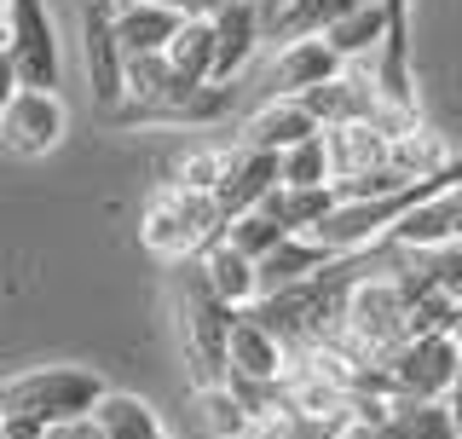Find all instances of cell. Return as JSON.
<instances>
[{
  "mask_svg": "<svg viewBox=\"0 0 462 439\" xmlns=\"http://www.w3.org/2000/svg\"><path fill=\"white\" fill-rule=\"evenodd\" d=\"M173 306H180V341H185V370H191V388H226V341H231V313L226 301H214V289L202 284L197 260L173 266Z\"/></svg>",
  "mask_w": 462,
  "mask_h": 439,
  "instance_id": "6da1fadb",
  "label": "cell"
},
{
  "mask_svg": "<svg viewBox=\"0 0 462 439\" xmlns=\"http://www.w3.org/2000/svg\"><path fill=\"white\" fill-rule=\"evenodd\" d=\"M105 393H110L105 376L81 370V364H47V370H29V376L0 382V422L23 416V422H41V428H58V422L93 416Z\"/></svg>",
  "mask_w": 462,
  "mask_h": 439,
  "instance_id": "7a4b0ae2",
  "label": "cell"
},
{
  "mask_svg": "<svg viewBox=\"0 0 462 439\" xmlns=\"http://www.w3.org/2000/svg\"><path fill=\"white\" fill-rule=\"evenodd\" d=\"M139 238H144V248H151L156 260L185 266V260H197L208 243L226 238V220H220V209H214V197L180 191V185H162V191L144 202Z\"/></svg>",
  "mask_w": 462,
  "mask_h": 439,
  "instance_id": "3957f363",
  "label": "cell"
},
{
  "mask_svg": "<svg viewBox=\"0 0 462 439\" xmlns=\"http://www.w3.org/2000/svg\"><path fill=\"white\" fill-rule=\"evenodd\" d=\"M399 266L387 272H370L353 284V295H346V318H341V353L358 359V364H382L393 347H404L411 335H404V289H399Z\"/></svg>",
  "mask_w": 462,
  "mask_h": 439,
  "instance_id": "277c9868",
  "label": "cell"
},
{
  "mask_svg": "<svg viewBox=\"0 0 462 439\" xmlns=\"http://www.w3.org/2000/svg\"><path fill=\"white\" fill-rule=\"evenodd\" d=\"M457 364H462V341L445 335H411L404 347L382 359L387 376V399L393 405H445L457 388Z\"/></svg>",
  "mask_w": 462,
  "mask_h": 439,
  "instance_id": "5b68a950",
  "label": "cell"
},
{
  "mask_svg": "<svg viewBox=\"0 0 462 439\" xmlns=\"http://www.w3.org/2000/svg\"><path fill=\"white\" fill-rule=\"evenodd\" d=\"M6 64L29 93H52L58 87L64 52H58V29H52L47 0H6Z\"/></svg>",
  "mask_w": 462,
  "mask_h": 439,
  "instance_id": "8992f818",
  "label": "cell"
},
{
  "mask_svg": "<svg viewBox=\"0 0 462 439\" xmlns=\"http://www.w3.org/2000/svg\"><path fill=\"white\" fill-rule=\"evenodd\" d=\"M81 47H87V87H93L98 116L122 105V41H116V0H87L81 6Z\"/></svg>",
  "mask_w": 462,
  "mask_h": 439,
  "instance_id": "52a82bcc",
  "label": "cell"
},
{
  "mask_svg": "<svg viewBox=\"0 0 462 439\" xmlns=\"http://www.w3.org/2000/svg\"><path fill=\"white\" fill-rule=\"evenodd\" d=\"M64 122L69 116H64V98L58 93H29V87H18L6 116H0V145L12 156H47L64 139Z\"/></svg>",
  "mask_w": 462,
  "mask_h": 439,
  "instance_id": "ba28073f",
  "label": "cell"
},
{
  "mask_svg": "<svg viewBox=\"0 0 462 439\" xmlns=\"http://www.w3.org/2000/svg\"><path fill=\"white\" fill-rule=\"evenodd\" d=\"M208 23H214V76H208V87H231L249 70V58L260 52V41H266V18H260L254 0H226Z\"/></svg>",
  "mask_w": 462,
  "mask_h": 439,
  "instance_id": "9c48e42d",
  "label": "cell"
},
{
  "mask_svg": "<svg viewBox=\"0 0 462 439\" xmlns=\"http://www.w3.org/2000/svg\"><path fill=\"white\" fill-rule=\"evenodd\" d=\"M457 238H462V185H457V191L428 197V202H416V209L387 231V248L433 255V248H457Z\"/></svg>",
  "mask_w": 462,
  "mask_h": 439,
  "instance_id": "30bf717a",
  "label": "cell"
},
{
  "mask_svg": "<svg viewBox=\"0 0 462 439\" xmlns=\"http://www.w3.org/2000/svg\"><path fill=\"white\" fill-rule=\"evenodd\" d=\"M341 70H346V64L329 52L324 35L289 41V47H278V58H272V98H307V93H318L324 81H336Z\"/></svg>",
  "mask_w": 462,
  "mask_h": 439,
  "instance_id": "8fae6325",
  "label": "cell"
},
{
  "mask_svg": "<svg viewBox=\"0 0 462 439\" xmlns=\"http://www.w3.org/2000/svg\"><path fill=\"white\" fill-rule=\"evenodd\" d=\"M307 139H318V122L307 116L300 98H272V105H260L249 122L237 127V151L283 156V151H295V145H307Z\"/></svg>",
  "mask_w": 462,
  "mask_h": 439,
  "instance_id": "7c38bea8",
  "label": "cell"
},
{
  "mask_svg": "<svg viewBox=\"0 0 462 439\" xmlns=\"http://www.w3.org/2000/svg\"><path fill=\"white\" fill-rule=\"evenodd\" d=\"M307 105V116L318 122V134L324 127H353V122H370L375 110H382V93H375V81L365 76V70H341L336 81H324L318 93L300 98Z\"/></svg>",
  "mask_w": 462,
  "mask_h": 439,
  "instance_id": "4fadbf2b",
  "label": "cell"
},
{
  "mask_svg": "<svg viewBox=\"0 0 462 439\" xmlns=\"http://www.w3.org/2000/svg\"><path fill=\"white\" fill-rule=\"evenodd\" d=\"M272 191H278V156L272 151H231L226 180H220V191H214V209H220V220L231 226L237 214L260 209Z\"/></svg>",
  "mask_w": 462,
  "mask_h": 439,
  "instance_id": "5bb4252c",
  "label": "cell"
},
{
  "mask_svg": "<svg viewBox=\"0 0 462 439\" xmlns=\"http://www.w3.org/2000/svg\"><path fill=\"white\" fill-rule=\"evenodd\" d=\"M180 12L151 6V0H116V41H122V58H162L180 35Z\"/></svg>",
  "mask_w": 462,
  "mask_h": 439,
  "instance_id": "9a60e30c",
  "label": "cell"
},
{
  "mask_svg": "<svg viewBox=\"0 0 462 439\" xmlns=\"http://www.w3.org/2000/svg\"><path fill=\"white\" fill-rule=\"evenodd\" d=\"M329 260H336V255H329L324 243H312V238H283V243L254 266V301H272V295H283V289H300L312 272H324Z\"/></svg>",
  "mask_w": 462,
  "mask_h": 439,
  "instance_id": "2e32d148",
  "label": "cell"
},
{
  "mask_svg": "<svg viewBox=\"0 0 462 439\" xmlns=\"http://www.w3.org/2000/svg\"><path fill=\"white\" fill-rule=\"evenodd\" d=\"M289 353L278 347V335H266L249 313H237L226 341V376H243V382H283Z\"/></svg>",
  "mask_w": 462,
  "mask_h": 439,
  "instance_id": "e0dca14e",
  "label": "cell"
},
{
  "mask_svg": "<svg viewBox=\"0 0 462 439\" xmlns=\"http://www.w3.org/2000/svg\"><path fill=\"white\" fill-rule=\"evenodd\" d=\"M382 35H387V6L382 0H365V6H353L346 18H336L324 29V41H329V52L341 58L346 70H375V52H382Z\"/></svg>",
  "mask_w": 462,
  "mask_h": 439,
  "instance_id": "ac0fdd59",
  "label": "cell"
},
{
  "mask_svg": "<svg viewBox=\"0 0 462 439\" xmlns=\"http://www.w3.org/2000/svg\"><path fill=\"white\" fill-rule=\"evenodd\" d=\"M387 145L370 122H353V127H324V151H329V185H346V180H365V173L387 168Z\"/></svg>",
  "mask_w": 462,
  "mask_h": 439,
  "instance_id": "d6986e66",
  "label": "cell"
},
{
  "mask_svg": "<svg viewBox=\"0 0 462 439\" xmlns=\"http://www.w3.org/2000/svg\"><path fill=\"white\" fill-rule=\"evenodd\" d=\"M197 272H202V284L214 289V301H226L231 313H249V306H254V260L237 255L226 238L208 243L197 255Z\"/></svg>",
  "mask_w": 462,
  "mask_h": 439,
  "instance_id": "ffe728a7",
  "label": "cell"
},
{
  "mask_svg": "<svg viewBox=\"0 0 462 439\" xmlns=\"http://www.w3.org/2000/svg\"><path fill=\"white\" fill-rule=\"evenodd\" d=\"M346 439H462L451 405H393L375 428H346Z\"/></svg>",
  "mask_w": 462,
  "mask_h": 439,
  "instance_id": "44dd1931",
  "label": "cell"
},
{
  "mask_svg": "<svg viewBox=\"0 0 462 439\" xmlns=\"http://www.w3.org/2000/svg\"><path fill=\"white\" fill-rule=\"evenodd\" d=\"M336 185H318V191H289V185H278L266 202H260V214L278 220V226L289 231V238H312L318 226H324L329 214H336Z\"/></svg>",
  "mask_w": 462,
  "mask_h": 439,
  "instance_id": "7402d4cb",
  "label": "cell"
},
{
  "mask_svg": "<svg viewBox=\"0 0 462 439\" xmlns=\"http://www.w3.org/2000/svg\"><path fill=\"white\" fill-rule=\"evenodd\" d=\"M387 168H393L399 180H411V185H416V180H433V173L451 168V151H445V139L422 122L416 134H404V139L387 145Z\"/></svg>",
  "mask_w": 462,
  "mask_h": 439,
  "instance_id": "603a6c76",
  "label": "cell"
},
{
  "mask_svg": "<svg viewBox=\"0 0 462 439\" xmlns=\"http://www.w3.org/2000/svg\"><path fill=\"white\" fill-rule=\"evenodd\" d=\"M93 422H98L105 439H162V422H156V411L139 399V393H116L110 388L105 399H98Z\"/></svg>",
  "mask_w": 462,
  "mask_h": 439,
  "instance_id": "cb8c5ba5",
  "label": "cell"
},
{
  "mask_svg": "<svg viewBox=\"0 0 462 439\" xmlns=\"http://www.w3.org/2000/svg\"><path fill=\"white\" fill-rule=\"evenodd\" d=\"M353 6H365V0H295V6L283 12V18L266 23V41H278V47H289V41H307V35H324L336 18H346Z\"/></svg>",
  "mask_w": 462,
  "mask_h": 439,
  "instance_id": "d4e9b609",
  "label": "cell"
},
{
  "mask_svg": "<svg viewBox=\"0 0 462 439\" xmlns=\"http://www.w3.org/2000/svg\"><path fill=\"white\" fill-rule=\"evenodd\" d=\"M168 64H173L180 81L208 87V76H214V23L208 18H185L180 35H173V47H168Z\"/></svg>",
  "mask_w": 462,
  "mask_h": 439,
  "instance_id": "484cf974",
  "label": "cell"
},
{
  "mask_svg": "<svg viewBox=\"0 0 462 439\" xmlns=\"http://www.w3.org/2000/svg\"><path fill=\"white\" fill-rule=\"evenodd\" d=\"M404 335H445V341H462V306L445 295V289H428V295H416L411 313H404Z\"/></svg>",
  "mask_w": 462,
  "mask_h": 439,
  "instance_id": "4316f807",
  "label": "cell"
},
{
  "mask_svg": "<svg viewBox=\"0 0 462 439\" xmlns=\"http://www.w3.org/2000/svg\"><path fill=\"white\" fill-rule=\"evenodd\" d=\"M197 422H202V434H208V439H254L249 411H243V405L231 399L226 388L197 393Z\"/></svg>",
  "mask_w": 462,
  "mask_h": 439,
  "instance_id": "83f0119b",
  "label": "cell"
},
{
  "mask_svg": "<svg viewBox=\"0 0 462 439\" xmlns=\"http://www.w3.org/2000/svg\"><path fill=\"white\" fill-rule=\"evenodd\" d=\"M278 185H289V191H318V185H329V151H324V134L278 156Z\"/></svg>",
  "mask_w": 462,
  "mask_h": 439,
  "instance_id": "f1b7e54d",
  "label": "cell"
},
{
  "mask_svg": "<svg viewBox=\"0 0 462 439\" xmlns=\"http://www.w3.org/2000/svg\"><path fill=\"white\" fill-rule=\"evenodd\" d=\"M283 238H289V231L278 226V220H266V214H260V209H249V214H237V220H231V226H226V243L237 248V255H249L254 266H260V260H266V255H272V248H278Z\"/></svg>",
  "mask_w": 462,
  "mask_h": 439,
  "instance_id": "f546056e",
  "label": "cell"
},
{
  "mask_svg": "<svg viewBox=\"0 0 462 439\" xmlns=\"http://www.w3.org/2000/svg\"><path fill=\"white\" fill-rule=\"evenodd\" d=\"M226 163H231V151H191L180 168H173V180H168V185L214 197V191H220V180H226Z\"/></svg>",
  "mask_w": 462,
  "mask_h": 439,
  "instance_id": "4dcf8cb0",
  "label": "cell"
},
{
  "mask_svg": "<svg viewBox=\"0 0 462 439\" xmlns=\"http://www.w3.org/2000/svg\"><path fill=\"white\" fill-rule=\"evenodd\" d=\"M254 439H346V422H324V416H295L278 411L272 422H260Z\"/></svg>",
  "mask_w": 462,
  "mask_h": 439,
  "instance_id": "1f68e13d",
  "label": "cell"
},
{
  "mask_svg": "<svg viewBox=\"0 0 462 439\" xmlns=\"http://www.w3.org/2000/svg\"><path fill=\"white\" fill-rule=\"evenodd\" d=\"M428 272H433V289H445V295L462 306V248H433Z\"/></svg>",
  "mask_w": 462,
  "mask_h": 439,
  "instance_id": "d6a6232c",
  "label": "cell"
},
{
  "mask_svg": "<svg viewBox=\"0 0 462 439\" xmlns=\"http://www.w3.org/2000/svg\"><path fill=\"white\" fill-rule=\"evenodd\" d=\"M151 6H168V12H180V18H214L226 0H151Z\"/></svg>",
  "mask_w": 462,
  "mask_h": 439,
  "instance_id": "836d02e7",
  "label": "cell"
},
{
  "mask_svg": "<svg viewBox=\"0 0 462 439\" xmlns=\"http://www.w3.org/2000/svg\"><path fill=\"white\" fill-rule=\"evenodd\" d=\"M47 439H105V434H98L93 416H76V422H58V428H47Z\"/></svg>",
  "mask_w": 462,
  "mask_h": 439,
  "instance_id": "e575fe53",
  "label": "cell"
},
{
  "mask_svg": "<svg viewBox=\"0 0 462 439\" xmlns=\"http://www.w3.org/2000/svg\"><path fill=\"white\" fill-rule=\"evenodd\" d=\"M12 93H18V76H12L6 52H0V116H6V105H12Z\"/></svg>",
  "mask_w": 462,
  "mask_h": 439,
  "instance_id": "d590c367",
  "label": "cell"
},
{
  "mask_svg": "<svg viewBox=\"0 0 462 439\" xmlns=\"http://www.w3.org/2000/svg\"><path fill=\"white\" fill-rule=\"evenodd\" d=\"M254 6H260V18H266V23H272V18H283V12H289V6H295V0H254Z\"/></svg>",
  "mask_w": 462,
  "mask_h": 439,
  "instance_id": "8d00e7d4",
  "label": "cell"
},
{
  "mask_svg": "<svg viewBox=\"0 0 462 439\" xmlns=\"http://www.w3.org/2000/svg\"><path fill=\"white\" fill-rule=\"evenodd\" d=\"M0 52H6V0H0Z\"/></svg>",
  "mask_w": 462,
  "mask_h": 439,
  "instance_id": "74e56055",
  "label": "cell"
},
{
  "mask_svg": "<svg viewBox=\"0 0 462 439\" xmlns=\"http://www.w3.org/2000/svg\"><path fill=\"white\" fill-rule=\"evenodd\" d=\"M457 248H462V238H457Z\"/></svg>",
  "mask_w": 462,
  "mask_h": 439,
  "instance_id": "f35d334b",
  "label": "cell"
},
{
  "mask_svg": "<svg viewBox=\"0 0 462 439\" xmlns=\"http://www.w3.org/2000/svg\"><path fill=\"white\" fill-rule=\"evenodd\" d=\"M162 439H168V434H162Z\"/></svg>",
  "mask_w": 462,
  "mask_h": 439,
  "instance_id": "ab89813d",
  "label": "cell"
}]
</instances>
